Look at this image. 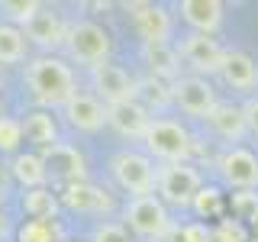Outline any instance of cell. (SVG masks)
Segmentation results:
<instances>
[{
  "instance_id": "cell-1",
  "label": "cell",
  "mask_w": 258,
  "mask_h": 242,
  "mask_svg": "<svg viewBox=\"0 0 258 242\" xmlns=\"http://www.w3.org/2000/svg\"><path fill=\"white\" fill-rule=\"evenodd\" d=\"M26 84L32 100L42 110L52 107H64L71 97L78 94L75 87V71L68 62H61L58 55H39L26 65Z\"/></svg>"
},
{
  "instance_id": "cell-2",
  "label": "cell",
  "mask_w": 258,
  "mask_h": 242,
  "mask_svg": "<svg viewBox=\"0 0 258 242\" xmlns=\"http://www.w3.org/2000/svg\"><path fill=\"white\" fill-rule=\"evenodd\" d=\"M142 142L149 149V155L161 158L165 165H181L194 155V136L177 119H152Z\"/></svg>"
},
{
  "instance_id": "cell-3",
  "label": "cell",
  "mask_w": 258,
  "mask_h": 242,
  "mask_svg": "<svg viewBox=\"0 0 258 242\" xmlns=\"http://www.w3.org/2000/svg\"><path fill=\"white\" fill-rule=\"evenodd\" d=\"M64 48H68V58L81 62V65H100L110 62V48L113 39L110 32L94 20H75L68 23V36H64Z\"/></svg>"
},
{
  "instance_id": "cell-4",
  "label": "cell",
  "mask_w": 258,
  "mask_h": 242,
  "mask_svg": "<svg viewBox=\"0 0 258 242\" xmlns=\"http://www.w3.org/2000/svg\"><path fill=\"white\" fill-rule=\"evenodd\" d=\"M126 223H129V229L145 242H161V239L171 236V229H174L171 216H168V207L161 204L155 194L129 200L126 204Z\"/></svg>"
},
{
  "instance_id": "cell-5",
  "label": "cell",
  "mask_w": 258,
  "mask_h": 242,
  "mask_svg": "<svg viewBox=\"0 0 258 242\" xmlns=\"http://www.w3.org/2000/svg\"><path fill=\"white\" fill-rule=\"evenodd\" d=\"M110 174L116 177V184L133 197H149L155 194V181H158V168L152 165L149 155L142 152H116L110 158Z\"/></svg>"
},
{
  "instance_id": "cell-6",
  "label": "cell",
  "mask_w": 258,
  "mask_h": 242,
  "mask_svg": "<svg viewBox=\"0 0 258 242\" xmlns=\"http://www.w3.org/2000/svg\"><path fill=\"white\" fill-rule=\"evenodd\" d=\"M158 200L171 207H190L197 191L204 188L200 181V171L190 165V161H181V165H161L158 168Z\"/></svg>"
},
{
  "instance_id": "cell-7",
  "label": "cell",
  "mask_w": 258,
  "mask_h": 242,
  "mask_svg": "<svg viewBox=\"0 0 258 242\" xmlns=\"http://www.w3.org/2000/svg\"><path fill=\"white\" fill-rule=\"evenodd\" d=\"M91 84L97 91V100L113 107V103H123V100H136V81L129 75L126 68H119V65L113 62H100L91 68Z\"/></svg>"
},
{
  "instance_id": "cell-8",
  "label": "cell",
  "mask_w": 258,
  "mask_h": 242,
  "mask_svg": "<svg viewBox=\"0 0 258 242\" xmlns=\"http://www.w3.org/2000/svg\"><path fill=\"white\" fill-rule=\"evenodd\" d=\"M216 171L229 188L239 191H255L258 188V155L242 145H229L220 158H216Z\"/></svg>"
},
{
  "instance_id": "cell-9",
  "label": "cell",
  "mask_w": 258,
  "mask_h": 242,
  "mask_svg": "<svg viewBox=\"0 0 258 242\" xmlns=\"http://www.w3.org/2000/svg\"><path fill=\"white\" fill-rule=\"evenodd\" d=\"M171 100L187 113V116L207 119L210 110L216 107V91H213V84H210L207 78L187 75V78H177L171 84Z\"/></svg>"
},
{
  "instance_id": "cell-10",
  "label": "cell",
  "mask_w": 258,
  "mask_h": 242,
  "mask_svg": "<svg viewBox=\"0 0 258 242\" xmlns=\"http://www.w3.org/2000/svg\"><path fill=\"white\" fill-rule=\"evenodd\" d=\"M181 62L194 68V75L204 78V75H220V65H223V55L226 48L216 42L213 36H200V32H190V36H184L181 42Z\"/></svg>"
},
{
  "instance_id": "cell-11",
  "label": "cell",
  "mask_w": 258,
  "mask_h": 242,
  "mask_svg": "<svg viewBox=\"0 0 258 242\" xmlns=\"http://www.w3.org/2000/svg\"><path fill=\"white\" fill-rule=\"evenodd\" d=\"M126 10L133 13V26H136V32H139L142 45H149V42H171L174 23H171L168 7H161V4H126Z\"/></svg>"
},
{
  "instance_id": "cell-12",
  "label": "cell",
  "mask_w": 258,
  "mask_h": 242,
  "mask_svg": "<svg viewBox=\"0 0 258 242\" xmlns=\"http://www.w3.org/2000/svg\"><path fill=\"white\" fill-rule=\"evenodd\" d=\"M23 36H26V42H36L39 48H58V45H64L68 23L61 20L58 10H52V7L42 4L26 23H23Z\"/></svg>"
},
{
  "instance_id": "cell-13",
  "label": "cell",
  "mask_w": 258,
  "mask_h": 242,
  "mask_svg": "<svg viewBox=\"0 0 258 242\" xmlns=\"http://www.w3.org/2000/svg\"><path fill=\"white\" fill-rule=\"evenodd\" d=\"M42 158H45L48 174L58 177V181H64V188H68V184L87 181V161H84V155H81L75 145L55 142V145H48V149L42 152Z\"/></svg>"
},
{
  "instance_id": "cell-14",
  "label": "cell",
  "mask_w": 258,
  "mask_h": 242,
  "mask_svg": "<svg viewBox=\"0 0 258 242\" xmlns=\"http://www.w3.org/2000/svg\"><path fill=\"white\" fill-rule=\"evenodd\" d=\"M107 126H113L123 139H145L152 116L139 100H123V103L107 107Z\"/></svg>"
},
{
  "instance_id": "cell-15",
  "label": "cell",
  "mask_w": 258,
  "mask_h": 242,
  "mask_svg": "<svg viewBox=\"0 0 258 242\" xmlns=\"http://www.w3.org/2000/svg\"><path fill=\"white\" fill-rule=\"evenodd\" d=\"M220 78L226 87L239 94H252L258 87V62L248 52H226L220 65Z\"/></svg>"
},
{
  "instance_id": "cell-16",
  "label": "cell",
  "mask_w": 258,
  "mask_h": 242,
  "mask_svg": "<svg viewBox=\"0 0 258 242\" xmlns=\"http://www.w3.org/2000/svg\"><path fill=\"white\" fill-rule=\"evenodd\" d=\"M61 110L68 116V123L81 133H97V129L107 126V103H100L94 94H75Z\"/></svg>"
},
{
  "instance_id": "cell-17",
  "label": "cell",
  "mask_w": 258,
  "mask_h": 242,
  "mask_svg": "<svg viewBox=\"0 0 258 242\" xmlns=\"http://www.w3.org/2000/svg\"><path fill=\"white\" fill-rule=\"evenodd\" d=\"M61 204L68 210H78V213H110L113 210V197L103 188H97L91 181H81V184H68L61 191Z\"/></svg>"
},
{
  "instance_id": "cell-18",
  "label": "cell",
  "mask_w": 258,
  "mask_h": 242,
  "mask_svg": "<svg viewBox=\"0 0 258 242\" xmlns=\"http://www.w3.org/2000/svg\"><path fill=\"white\" fill-rule=\"evenodd\" d=\"M223 10L226 7L220 0H181V4H177L181 20L187 23L194 32H200V36H213V32L220 29Z\"/></svg>"
},
{
  "instance_id": "cell-19",
  "label": "cell",
  "mask_w": 258,
  "mask_h": 242,
  "mask_svg": "<svg viewBox=\"0 0 258 242\" xmlns=\"http://www.w3.org/2000/svg\"><path fill=\"white\" fill-rule=\"evenodd\" d=\"M207 126H210V133L220 136L223 142H239L242 136L248 133L242 107L239 103H226V100H216V107L210 110V116H207Z\"/></svg>"
},
{
  "instance_id": "cell-20",
  "label": "cell",
  "mask_w": 258,
  "mask_h": 242,
  "mask_svg": "<svg viewBox=\"0 0 258 242\" xmlns=\"http://www.w3.org/2000/svg\"><path fill=\"white\" fill-rule=\"evenodd\" d=\"M142 62L149 65L152 78L177 81V75H181V52H177L171 42H149V45H142Z\"/></svg>"
},
{
  "instance_id": "cell-21",
  "label": "cell",
  "mask_w": 258,
  "mask_h": 242,
  "mask_svg": "<svg viewBox=\"0 0 258 242\" xmlns=\"http://www.w3.org/2000/svg\"><path fill=\"white\" fill-rule=\"evenodd\" d=\"M10 171H13V177H16V181H20L26 191H32V188H45V181H48L45 158L36 155V152H23V155H16L13 165H10Z\"/></svg>"
},
{
  "instance_id": "cell-22",
  "label": "cell",
  "mask_w": 258,
  "mask_h": 242,
  "mask_svg": "<svg viewBox=\"0 0 258 242\" xmlns=\"http://www.w3.org/2000/svg\"><path fill=\"white\" fill-rule=\"evenodd\" d=\"M20 123H23V136H26L29 142L42 145V149L58 142V126H55V119H52L48 110H32V113H26V116L20 119Z\"/></svg>"
},
{
  "instance_id": "cell-23",
  "label": "cell",
  "mask_w": 258,
  "mask_h": 242,
  "mask_svg": "<svg viewBox=\"0 0 258 242\" xmlns=\"http://www.w3.org/2000/svg\"><path fill=\"white\" fill-rule=\"evenodd\" d=\"M26 58V36L13 23H0V68L4 65H20Z\"/></svg>"
},
{
  "instance_id": "cell-24",
  "label": "cell",
  "mask_w": 258,
  "mask_h": 242,
  "mask_svg": "<svg viewBox=\"0 0 258 242\" xmlns=\"http://www.w3.org/2000/svg\"><path fill=\"white\" fill-rule=\"evenodd\" d=\"M58 204H61V200L55 197L48 188H32V191L23 194V210H26L32 220H55Z\"/></svg>"
},
{
  "instance_id": "cell-25",
  "label": "cell",
  "mask_w": 258,
  "mask_h": 242,
  "mask_svg": "<svg viewBox=\"0 0 258 242\" xmlns=\"http://www.w3.org/2000/svg\"><path fill=\"white\" fill-rule=\"evenodd\" d=\"M136 100H139L145 110L165 107V103H171V87H168L161 78H145V81L136 84Z\"/></svg>"
},
{
  "instance_id": "cell-26",
  "label": "cell",
  "mask_w": 258,
  "mask_h": 242,
  "mask_svg": "<svg viewBox=\"0 0 258 242\" xmlns=\"http://www.w3.org/2000/svg\"><path fill=\"white\" fill-rule=\"evenodd\" d=\"M16 242H58V223L55 220H26L16 229Z\"/></svg>"
},
{
  "instance_id": "cell-27",
  "label": "cell",
  "mask_w": 258,
  "mask_h": 242,
  "mask_svg": "<svg viewBox=\"0 0 258 242\" xmlns=\"http://www.w3.org/2000/svg\"><path fill=\"white\" fill-rule=\"evenodd\" d=\"M190 207H194V213H197V216H207V220H213V216L223 213V194L216 191V188H200Z\"/></svg>"
},
{
  "instance_id": "cell-28",
  "label": "cell",
  "mask_w": 258,
  "mask_h": 242,
  "mask_svg": "<svg viewBox=\"0 0 258 242\" xmlns=\"http://www.w3.org/2000/svg\"><path fill=\"white\" fill-rule=\"evenodd\" d=\"M210 242H248V229L239 220H220L210 229Z\"/></svg>"
},
{
  "instance_id": "cell-29",
  "label": "cell",
  "mask_w": 258,
  "mask_h": 242,
  "mask_svg": "<svg viewBox=\"0 0 258 242\" xmlns=\"http://www.w3.org/2000/svg\"><path fill=\"white\" fill-rule=\"evenodd\" d=\"M23 142V123L13 116H0V152H13Z\"/></svg>"
},
{
  "instance_id": "cell-30",
  "label": "cell",
  "mask_w": 258,
  "mask_h": 242,
  "mask_svg": "<svg viewBox=\"0 0 258 242\" xmlns=\"http://www.w3.org/2000/svg\"><path fill=\"white\" fill-rule=\"evenodd\" d=\"M91 242H133L123 223H97L91 232Z\"/></svg>"
},
{
  "instance_id": "cell-31",
  "label": "cell",
  "mask_w": 258,
  "mask_h": 242,
  "mask_svg": "<svg viewBox=\"0 0 258 242\" xmlns=\"http://www.w3.org/2000/svg\"><path fill=\"white\" fill-rule=\"evenodd\" d=\"M168 239H171V242H210V226H204V223H184V226H177V229H171Z\"/></svg>"
},
{
  "instance_id": "cell-32",
  "label": "cell",
  "mask_w": 258,
  "mask_h": 242,
  "mask_svg": "<svg viewBox=\"0 0 258 242\" xmlns=\"http://www.w3.org/2000/svg\"><path fill=\"white\" fill-rule=\"evenodd\" d=\"M39 7H42V4H36V0H7V4H4V10L10 13L16 23H26L29 16L39 10Z\"/></svg>"
},
{
  "instance_id": "cell-33",
  "label": "cell",
  "mask_w": 258,
  "mask_h": 242,
  "mask_svg": "<svg viewBox=\"0 0 258 242\" xmlns=\"http://www.w3.org/2000/svg\"><path fill=\"white\" fill-rule=\"evenodd\" d=\"M255 207H258V194L255 191H239L236 197H232V210H236L239 216H245V220L252 216Z\"/></svg>"
},
{
  "instance_id": "cell-34",
  "label": "cell",
  "mask_w": 258,
  "mask_h": 242,
  "mask_svg": "<svg viewBox=\"0 0 258 242\" xmlns=\"http://www.w3.org/2000/svg\"><path fill=\"white\" fill-rule=\"evenodd\" d=\"M242 116H245V129L252 136H258V94H252L242 103Z\"/></svg>"
},
{
  "instance_id": "cell-35",
  "label": "cell",
  "mask_w": 258,
  "mask_h": 242,
  "mask_svg": "<svg viewBox=\"0 0 258 242\" xmlns=\"http://www.w3.org/2000/svg\"><path fill=\"white\" fill-rule=\"evenodd\" d=\"M248 223H252V229H255V236H258V207L252 210V216H248Z\"/></svg>"
},
{
  "instance_id": "cell-36",
  "label": "cell",
  "mask_w": 258,
  "mask_h": 242,
  "mask_svg": "<svg viewBox=\"0 0 258 242\" xmlns=\"http://www.w3.org/2000/svg\"><path fill=\"white\" fill-rule=\"evenodd\" d=\"M248 242H258V236H252V239H248Z\"/></svg>"
},
{
  "instance_id": "cell-37",
  "label": "cell",
  "mask_w": 258,
  "mask_h": 242,
  "mask_svg": "<svg viewBox=\"0 0 258 242\" xmlns=\"http://www.w3.org/2000/svg\"><path fill=\"white\" fill-rule=\"evenodd\" d=\"M0 116H4V103H0Z\"/></svg>"
}]
</instances>
